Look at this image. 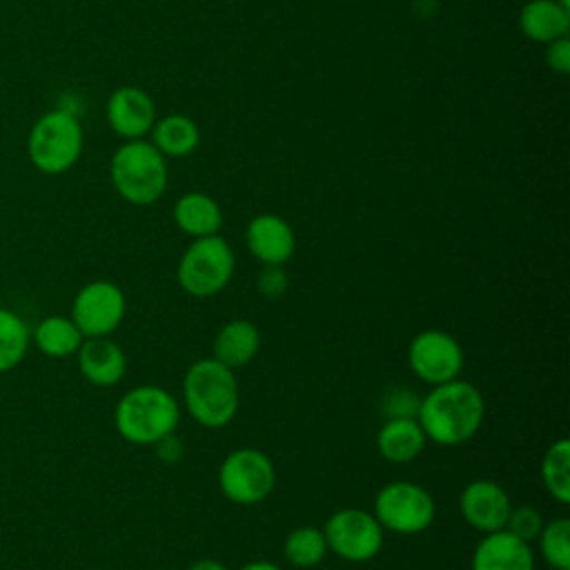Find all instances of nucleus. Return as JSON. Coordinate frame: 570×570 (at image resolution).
Wrapping results in <instances>:
<instances>
[{"mask_svg": "<svg viewBox=\"0 0 570 570\" xmlns=\"http://www.w3.org/2000/svg\"><path fill=\"white\" fill-rule=\"evenodd\" d=\"M240 570H283V568L276 566V563H272V561H252V563L243 566Z\"/></svg>", "mask_w": 570, "mask_h": 570, "instance_id": "473e14b6", "label": "nucleus"}, {"mask_svg": "<svg viewBox=\"0 0 570 570\" xmlns=\"http://www.w3.org/2000/svg\"><path fill=\"white\" fill-rule=\"evenodd\" d=\"M107 120L118 136L138 140L156 122L154 100L138 87H120L107 100Z\"/></svg>", "mask_w": 570, "mask_h": 570, "instance_id": "4468645a", "label": "nucleus"}, {"mask_svg": "<svg viewBox=\"0 0 570 570\" xmlns=\"http://www.w3.org/2000/svg\"><path fill=\"white\" fill-rule=\"evenodd\" d=\"M174 223L191 238L218 234L223 225L220 205L203 194V191H187L174 205Z\"/></svg>", "mask_w": 570, "mask_h": 570, "instance_id": "aec40b11", "label": "nucleus"}, {"mask_svg": "<svg viewBox=\"0 0 570 570\" xmlns=\"http://www.w3.org/2000/svg\"><path fill=\"white\" fill-rule=\"evenodd\" d=\"M383 532L376 517L361 508H341L323 525L327 550L352 563L374 559L383 548Z\"/></svg>", "mask_w": 570, "mask_h": 570, "instance_id": "1a4fd4ad", "label": "nucleus"}, {"mask_svg": "<svg viewBox=\"0 0 570 570\" xmlns=\"http://www.w3.org/2000/svg\"><path fill=\"white\" fill-rule=\"evenodd\" d=\"M519 27L528 40L548 45L568 36L570 11L559 0H530L519 13Z\"/></svg>", "mask_w": 570, "mask_h": 570, "instance_id": "6ab92c4d", "label": "nucleus"}, {"mask_svg": "<svg viewBox=\"0 0 570 570\" xmlns=\"http://www.w3.org/2000/svg\"><path fill=\"white\" fill-rule=\"evenodd\" d=\"M78 365L82 376L98 387L116 385L127 372L125 352L107 336H94L82 341V345L78 347Z\"/></svg>", "mask_w": 570, "mask_h": 570, "instance_id": "dca6fc26", "label": "nucleus"}, {"mask_svg": "<svg viewBox=\"0 0 570 570\" xmlns=\"http://www.w3.org/2000/svg\"><path fill=\"white\" fill-rule=\"evenodd\" d=\"M559 2H561V4H566V7L570 4V0H559Z\"/></svg>", "mask_w": 570, "mask_h": 570, "instance_id": "72a5a7b5", "label": "nucleus"}, {"mask_svg": "<svg viewBox=\"0 0 570 570\" xmlns=\"http://www.w3.org/2000/svg\"><path fill=\"white\" fill-rule=\"evenodd\" d=\"M189 570H227V568L216 559H198L189 566Z\"/></svg>", "mask_w": 570, "mask_h": 570, "instance_id": "2f4dec72", "label": "nucleus"}, {"mask_svg": "<svg viewBox=\"0 0 570 570\" xmlns=\"http://www.w3.org/2000/svg\"><path fill=\"white\" fill-rule=\"evenodd\" d=\"M234 267L236 258L229 243L223 236L212 234L189 243L178 261L176 276L187 294L209 298L227 287L234 276Z\"/></svg>", "mask_w": 570, "mask_h": 570, "instance_id": "39448f33", "label": "nucleus"}, {"mask_svg": "<svg viewBox=\"0 0 570 570\" xmlns=\"http://www.w3.org/2000/svg\"><path fill=\"white\" fill-rule=\"evenodd\" d=\"M82 334L71 318L49 316L36 327V343L47 356H69L82 345Z\"/></svg>", "mask_w": 570, "mask_h": 570, "instance_id": "b1692460", "label": "nucleus"}, {"mask_svg": "<svg viewBox=\"0 0 570 570\" xmlns=\"http://www.w3.org/2000/svg\"><path fill=\"white\" fill-rule=\"evenodd\" d=\"M200 142L198 125L183 114H169L154 122L151 127V145L163 156H187Z\"/></svg>", "mask_w": 570, "mask_h": 570, "instance_id": "412c9836", "label": "nucleus"}, {"mask_svg": "<svg viewBox=\"0 0 570 570\" xmlns=\"http://www.w3.org/2000/svg\"><path fill=\"white\" fill-rule=\"evenodd\" d=\"M82 151V129L71 111L45 114L31 129L29 158L45 174L67 171Z\"/></svg>", "mask_w": 570, "mask_h": 570, "instance_id": "423d86ee", "label": "nucleus"}, {"mask_svg": "<svg viewBox=\"0 0 570 570\" xmlns=\"http://www.w3.org/2000/svg\"><path fill=\"white\" fill-rule=\"evenodd\" d=\"M546 65L554 71L566 76L570 71V40L568 36H561L546 47Z\"/></svg>", "mask_w": 570, "mask_h": 570, "instance_id": "c756f323", "label": "nucleus"}, {"mask_svg": "<svg viewBox=\"0 0 570 570\" xmlns=\"http://www.w3.org/2000/svg\"><path fill=\"white\" fill-rule=\"evenodd\" d=\"M483 416V394L461 379L432 385V390L421 396L416 412V421L421 423L428 441L445 448L470 441L481 430Z\"/></svg>", "mask_w": 570, "mask_h": 570, "instance_id": "f257e3e1", "label": "nucleus"}, {"mask_svg": "<svg viewBox=\"0 0 570 570\" xmlns=\"http://www.w3.org/2000/svg\"><path fill=\"white\" fill-rule=\"evenodd\" d=\"M245 243L263 265H285L296 249L294 229L276 214L254 216L245 229Z\"/></svg>", "mask_w": 570, "mask_h": 570, "instance_id": "ddd939ff", "label": "nucleus"}, {"mask_svg": "<svg viewBox=\"0 0 570 570\" xmlns=\"http://www.w3.org/2000/svg\"><path fill=\"white\" fill-rule=\"evenodd\" d=\"M276 483L272 459L256 448L232 450L218 468L220 492L238 505H254L267 499Z\"/></svg>", "mask_w": 570, "mask_h": 570, "instance_id": "6e6552de", "label": "nucleus"}, {"mask_svg": "<svg viewBox=\"0 0 570 570\" xmlns=\"http://www.w3.org/2000/svg\"><path fill=\"white\" fill-rule=\"evenodd\" d=\"M183 401L191 419L203 428H225L236 416L240 403L234 370L214 356L198 358L185 372Z\"/></svg>", "mask_w": 570, "mask_h": 570, "instance_id": "f03ea898", "label": "nucleus"}, {"mask_svg": "<svg viewBox=\"0 0 570 570\" xmlns=\"http://www.w3.org/2000/svg\"><path fill=\"white\" fill-rule=\"evenodd\" d=\"M376 521L394 534H419L434 521L436 505L432 494L412 481H390L374 497Z\"/></svg>", "mask_w": 570, "mask_h": 570, "instance_id": "0eeeda50", "label": "nucleus"}, {"mask_svg": "<svg viewBox=\"0 0 570 570\" xmlns=\"http://www.w3.org/2000/svg\"><path fill=\"white\" fill-rule=\"evenodd\" d=\"M419 403H421V396L416 392L407 387H394L383 396L381 410L387 419H407V416H416Z\"/></svg>", "mask_w": 570, "mask_h": 570, "instance_id": "cd10ccee", "label": "nucleus"}, {"mask_svg": "<svg viewBox=\"0 0 570 570\" xmlns=\"http://www.w3.org/2000/svg\"><path fill=\"white\" fill-rule=\"evenodd\" d=\"M156 450H158V456H160L163 461H178L180 454H183V445L174 439V434H169V436H165L163 441H158V443H156Z\"/></svg>", "mask_w": 570, "mask_h": 570, "instance_id": "7c9ffc66", "label": "nucleus"}, {"mask_svg": "<svg viewBox=\"0 0 570 570\" xmlns=\"http://www.w3.org/2000/svg\"><path fill=\"white\" fill-rule=\"evenodd\" d=\"M29 347V332L22 318L9 309H0V372L22 361Z\"/></svg>", "mask_w": 570, "mask_h": 570, "instance_id": "a878e982", "label": "nucleus"}, {"mask_svg": "<svg viewBox=\"0 0 570 570\" xmlns=\"http://www.w3.org/2000/svg\"><path fill=\"white\" fill-rule=\"evenodd\" d=\"M472 570H534L532 546L512 532L497 530L483 534L472 552Z\"/></svg>", "mask_w": 570, "mask_h": 570, "instance_id": "2eb2a0df", "label": "nucleus"}, {"mask_svg": "<svg viewBox=\"0 0 570 570\" xmlns=\"http://www.w3.org/2000/svg\"><path fill=\"white\" fill-rule=\"evenodd\" d=\"M114 421L125 441L134 445H156L178 428L180 407L171 392L149 383L122 394Z\"/></svg>", "mask_w": 570, "mask_h": 570, "instance_id": "7ed1b4c3", "label": "nucleus"}, {"mask_svg": "<svg viewBox=\"0 0 570 570\" xmlns=\"http://www.w3.org/2000/svg\"><path fill=\"white\" fill-rule=\"evenodd\" d=\"M459 510L468 525L488 534L505 528L512 501L503 485H499L497 481L474 479L463 488L459 497Z\"/></svg>", "mask_w": 570, "mask_h": 570, "instance_id": "f8f14e48", "label": "nucleus"}, {"mask_svg": "<svg viewBox=\"0 0 570 570\" xmlns=\"http://www.w3.org/2000/svg\"><path fill=\"white\" fill-rule=\"evenodd\" d=\"M543 523H546L543 517L532 505H519V508L512 505L508 521H505V530L512 532L514 537L523 539L525 543H532V541H537Z\"/></svg>", "mask_w": 570, "mask_h": 570, "instance_id": "bb28decb", "label": "nucleus"}, {"mask_svg": "<svg viewBox=\"0 0 570 570\" xmlns=\"http://www.w3.org/2000/svg\"><path fill=\"white\" fill-rule=\"evenodd\" d=\"M256 287L265 298H278L287 289V276L283 265H263L256 276Z\"/></svg>", "mask_w": 570, "mask_h": 570, "instance_id": "c85d7f7f", "label": "nucleus"}, {"mask_svg": "<svg viewBox=\"0 0 570 570\" xmlns=\"http://www.w3.org/2000/svg\"><path fill=\"white\" fill-rule=\"evenodd\" d=\"M214 358L227 365L229 370H238L247 365L261 350V332L247 318H232L214 336Z\"/></svg>", "mask_w": 570, "mask_h": 570, "instance_id": "f3484780", "label": "nucleus"}, {"mask_svg": "<svg viewBox=\"0 0 570 570\" xmlns=\"http://www.w3.org/2000/svg\"><path fill=\"white\" fill-rule=\"evenodd\" d=\"M537 541L543 561L552 570H570V521L566 517L543 523Z\"/></svg>", "mask_w": 570, "mask_h": 570, "instance_id": "393cba45", "label": "nucleus"}, {"mask_svg": "<svg viewBox=\"0 0 570 570\" xmlns=\"http://www.w3.org/2000/svg\"><path fill=\"white\" fill-rule=\"evenodd\" d=\"M125 294L111 281H91L73 298L71 321L82 336H109L125 318Z\"/></svg>", "mask_w": 570, "mask_h": 570, "instance_id": "9b49d317", "label": "nucleus"}, {"mask_svg": "<svg viewBox=\"0 0 570 570\" xmlns=\"http://www.w3.org/2000/svg\"><path fill=\"white\" fill-rule=\"evenodd\" d=\"M285 559L296 568H314L327 554V541L323 528L316 525H301L294 528L283 543Z\"/></svg>", "mask_w": 570, "mask_h": 570, "instance_id": "5701e85b", "label": "nucleus"}, {"mask_svg": "<svg viewBox=\"0 0 570 570\" xmlns=\"http://www.w3.org/2000/svg\"><path fill=\"white\" fill-rule=\"evenodd\" d=\"M109 174L116 191L131 205H151L167 189L165 156L142 138L127 140L116 149Z\"/></svg>", "mask_w": 570, "mask_h": 570, "instance_id": "20e7f679", "label": "nucleus"}, {"mask_svg": "<svg viewBox=\"0 0 570 570\" xmlns=\"http://www.w3.org/2000/svg\"><path fill=\"white\" fill-rule=\"evenodd\" d=\"M407 365L423 383H448L463 370V347L443 330H423L410 341Z\"/></svg>", "mask_w": 570, "mask_h": 570, "instance_id": "9d476101", "label": "nucleus"}, {"mask_svg": "<svg viewBox=\"0 0 570 570\" xmlns=\"http://www.w3.org/2000/svg\"><path fill=\"white\" fill-rule=\"evenodd\" d=\"M425 441L428 436L416 416L387 419L376 434L379 454L392 463L414 461L423 452Z\"/></svg>", "mask_w": 570, "mask_h": 570, "instance_id": "a211bd4d", "label": "nucleus"}, {"mask_svg": "<svg viewBox=\"0 0 570 570\" xmlns=\"http://www.w3.org/2000/svg\"><path fill=\"white\" fill-rule=\"evenodd\" d=\"M541 481L548 494L566 505L570 501V443L557 439L541 459Z\"/></svg>", "mask_w": 570, "mask_h": 570, "instance_id": "4be33fe9", "label": "nucleus"}]
</instances>
